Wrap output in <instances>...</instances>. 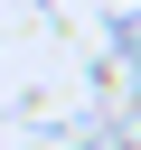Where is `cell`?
<instances>
[{
  "instance_id": "cell-1",
  "label": "cell",
  "mask_w": 141,
  "mask_h": 150,
  "mask_svg": "<svg viewBox=\"0 0 141 150\" xmlns=\"http://www.w3.org/2000/svg\"><path fill=\"white\" fill-rule=\"evenodd\" d=\"M113 150H141V103H122V122H113Z\"/></svg>"
}]
</instances>
